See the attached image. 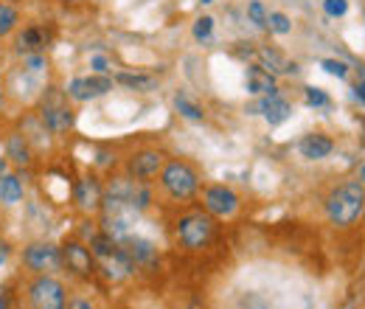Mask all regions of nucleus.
<instances>
[{"label": "nucleus", "instance_id": "obj_1", "mask_svg": "<svg viewBox=\"0 0 365 309\" xmlns=\"http://www.w3.org/2000/svg\"><path fill=\"white\" fill-rule=\"evenodd\" d=\"M365 208V186L363 180H346L326 197V217L337 228H351L363 217Z\"/></svg>", "mask_w": 365, "mask_h": 309}, {"label": "nucleus", "instance_id": "obj_2", "mask_svg": "<svg viewBox=\"0 0 365 309\" xmlns=\"http://www.w3.org/2000/svg\"><path fill=\"white\" fill-rule=\"evenodd\" d=\"M160 183L166 188V194L172 200H191L200 188V177L197 172L185 163V161H172L160 169Z\"/></svg>", "mask_w": 365, "mask_h": 309}, {"label": "nucleus", "instance_id": "obj_3", "mask_svg": "<svg viewBox=\"0 0 365 309\" xmlns=\"http://www.w3.org/2000/svg\"><path fill=\"white\" fill-rule=\"evenodd\" d=\"M178 239H180L182 248L188 250H202L208 248V242L214 239V220L211 214H185L180 222H178Z\"/></svg>", "mask_w": 365, "mask_h": 309}, {"label": "nucleus", "instance_id": "obj_4", "mask_svg": "<svg viewBox=\"0 0 365 309\" xmlns=\"http://www.w3.org/2000/svg\"><path fill=\"white\" fill-rule=\"evenodd\" d=\"M40 116H43V124L51 133H68L73 127V113L68 107V98H65L62 90L56 88L46 90L43 104H40Z\"/></svg>", "mask_w": 365, "mask_h": 309}, {"label": "nucleus", "instance_id": "obj_5", "mask_svg": "<svg viewBox=\"0 0 365 309\" xmlns=\"http://www.w3.org/2000/svg\"><path fill=\"white\" fill-rule=\"evenodd\" d=\"M104 197H110V200H115V203H121V206H127L130 211H143L146 206H149V188L143 186V180H135V177H115L113 183H110V188H107V194Z\"/></svg>", "mask_w": 365, "mask_h": 309}, {"label": "nucleus", "instance_id": "obj_6", "mask_svg": "<svg viewBox=\"0 0 365 309\" xmlns=\"http://www.w3.org/2000/svg\"><path fill=\"white\" fill-rule=\"evenodd\" d=\"M31 307L34 309H68L65 304V287L51 278V275H40L31 284Z\"/></svg>", "mask_w": 365, "mask_h": 309}, {"label": "nucleus", "instance_id": "obj_7", "mask_svg": "<svg viewBox=\"0 0 365 309\" xmlns=\"http://www.w3.org/2000/svg\"><path fill=\"white\" fill-rule=\"evenodd\" d=\"M202 203L211 217H233L239 208V194L228 186H208L202 191Z\"/></svg>", "mask_w": 365, "mask_h": 309}, {"label": "nucleus", "instance_id": "obj_8", "mask_svg": "<svg viewBox=\"0 0 365 309\" xmlns=\"http://www.w3.org/2000/svg\"><path fill=\"white\" fill-rule=\"evenodd\" d=\"M113 90V76L107 74H96V76H82V79H73L68 85V98L73 101H93L104 93Z\"/></svg>", "mask_w": 365, "mask_h": 309}, {"label": "nucleus", "instance_id": "obj_9", "mask_svg": "<svg viewBox=\"0 0 365 309\" xmlns=\"http://www.w3.org/2000/svg\"><path fill=\"white\" fill-rule=\"evenodd\" d=\"M26 265L37 273H48V270H56L62 265V250L51 242H34L29 250H26Z\"/></svg>", "mask_w": 365, "mask_h": 309}, {"label": "nucleus", "instance_id": "obj_10", "mask_svg": "<svg viewBox=\"0 0 365 309\" xmlns=\"http://www.w3.org/2000/svg\"><path fill=\"white\" fill-rule=\"evenodd\" d=\"M256 65L259 68H264L267 74H273V76H287V74H295L298 71V65L287 56V54H281L278 48L273 45H264V48H256Z\"/></svg>", "mask_w": 365, "mask_h": 309}, {"label": "nucleus", "instance_id": "obj_11", "mask_svg": "<svg viewBox=\"0 0 365 309\" xmlns=\"http://www.w3.org/2000/svg\"><path fill=\"white\" fill-rule=\"evenodd\" d=\"M62 265L76 275H93L96 270V256L82 245V242H68L62 245Z\"/></svg>", "mask_w": 365, "mask_h": 309}, {"label": "nucleus", "instance_id": "obj_12", "mask_svg": "<svg viewBox=\"0 0 365 309\" xmlns=\"http://www.w3.org/2000/svg\"><path fill=\"white\" fill-rule=\"evenodd\" d=\"M163 169V155L160 152H155V149H143V152H135L133 158H130V163H127V172L130 177H135V180H152V177L158 175Z\"/></svg>", "mask_w": 365, "mask_h": 309}, {"label": "nucleus", "instance_id": "obj_13", "mask_svg": "<svg viewBox=\"0 0 365 309\" xmlns=\"http://www.w3.org/2000/svg\"><path fill=\"white\" fill-rule=\"evenodd\" d=\"M73 200H76V206H79L82 211H96V208H101V203H104V188H101V183H98L96 177H82V180L76 183Z\"/></svg>", "mask_w": 365, "mask_h": 309}, {"label": "nucleus", "instance_id": "obj_14", "mask_svg": "<svg viewBox=\"0 0 365 309\" xmlns=\"http://www.w3.org/2000/svg\"><path fill=\"white\" fill-rule=\"evenodd\" d=\"M253 110H256V113H262V116L267 118V124H270V127L284 124V121L289 118V113H292L289 101H287V98H281L278 93H273V96H262V101H259Z\"/></svg>", "mask_w": 365, "mask_h": 309}, {"label": "nucleus", "instance_id": "obj_15", "mask_svg": "<svg viewBox=\"0 0 365 309\" xmlns=\"http://www.w3.org/2000/svg\"><path fill=\"white\" fill-rule=\"evenodd\" d=\"M48 40H51V34H48L43 26H29V29H23V31L17 34L14 48H17V54L31 56V54H43Z\"/></svg>", "mask_w": 365, "mask_h": 309}, {"label": "nucleus", "instance_id": "obj_16", "mask_svg": "<svg viewBox=\"0 0 365 309\" xmlns=\"http://www.w3.org/2000/svg\"><path fill=\"white\" fill-rule=\"evenodd\" d=\"M298 149H301V155H304L307 161H323V158H329V155H331L334 141L323 133H309V135H304V138H301Z\"/></svg>", "mask_w": 365, "mask_h": 309}, {"label": "nucleus", "instance_id": "obj_17", "mask_svg": "<svg viewBox=\"0 0 365 309\" xmlns=\"http://www.w3.org/2000/svg\"><path fill=\"white\" fill-rule=\"evenodd\" d=\"M247 90L256 93V96H273V93H278V82H275L273 74H267L264 68L250 65L247 68Z\"/></svg>", "mask_w": 365, "mask_h": 309}, {"label": "nucleus", "instance_id": "obj_18", "mask_svg": "<svg viewBox=\"0 0 365 309\" xmlns=\"http://www.w3.org/2000/svg\"><path fill=\"white\" fill-rule=\"evenodd\" d=\"M121 248L130 253V259L135 262V265H149L152 259H155V245L152 242H146V239H138V236H127L124 242H121Z\"/></svg>", "mask_w": 365, "mask_h": 309}, {"label": "nucleus", "instance_id": "obj_19", "mask_svg": "<svg viewBox=\"0 0 365 309\" xmlns=\"http://www.w3.org/2000/svg\"><path fill=\"white\" fill-rule=\"evenodd\" d=\"M6 155L11 158V163H17V166H29L31 163V146H29V138L20 133H14L9 138V143H6Z\"/></svg>", "mask_w": 365, "mask_h": 309}, {"label": "nucleus", "instance_id": "obj_20", "mask_svg": "<svg viewBox=\"0 0 365 309\" xmlns=\"http://www.w3.org/2000/svg\"><path fill=\"white\" fill-rule=\"evenodd\" d=\"M113 82H118V85H124L130 90H138V93H149V90L158 88V79L146 76V74H118Z\"/></svg>", "mask_w": 365, "mask_h": 309}, {"label": "nucleus", "instance_id": "obj_21", "mask_svg": "<svg viewBox=\"0 0 365 309\" xmlns=\"http://www.w3.org/2000/svg\"><path fill=\"white\" fill-rule=\"evenodd\" d=\"M0 200H3L6 206H14V203L23 200V183H20L14 175L0 177Z\"/></svg>", "mask_w": 365, "mask_h": 309}, {"label": "nucleus", "instance_id": "obj_22", "mask_svg": "<svg viewBox=\"0 0 365 309\" xmlns=\"http://www.w3.org/2000/svg\"><path fill=\"white\" fill-rule=\"evenodd\" d=\"M17 20H20L17 9H14L11 3H3V0H0V37H6L9 31H14Z\"/></svg>", "mask_w": 365, "mask_h": 309}, {"label": "nucleus", "instance_id": "obj_23", "mask_svg": "<svg viewBox=\"0 0 365 309\" xmlns=\"http://www.w3.org/2000/svg\"><path fill=\"white\" fill-rule=\"evenodd\" d=\"M175 107L180 110L185 118H191V121H202V118H205V113H202V110H200L194 101H188L185 96H180V93L175 96Z\"/></svg>", "mask_w": 365, "mask_h": 309}, {"label": "nucleus", "instance_id": "obj_24", "mask_svg": "<svg viewBox=\"0 0 365 309\" xmlns=\"http://www.w3.org/2000/svg\"><path fill=\"white\" fill-rule=\"evenodd\" d=\"M267 29L273 31V34H289L292 31V23H289V17L287 14H281V11H273V14H267Z\"/></svg>", "mask_w": 365, "mask_h": 309}, {"label": "nucleus", "instance_id": "obj_25", "mask_svg": "<svg viewBox=\"0 0 365 309\" xmlns=\"http://www.w3.org/2000/svg\"><path fill=\"white\" fill-rule=\"evenodd\" d=\"M247 17H250V23H253V26L267 29V9H264V3H262V0H253V3L247 6Z\"/></svg>", "mask_w": 365, "mask_h": 309}, {"label": "nucleus", "instance_id": "obj_26", "mask_svg": "<svg viewBox=\"0 0 365 309\" xmlns=\"http://www.w3.org/2000/svg\"><path fill=\"white\" fill-rule=\"evenodd\" d=\"M320 68H323L326 74L337 76V79H346V76H349V65H346V62H340V59H323V62H320Z\"/></svg>", "mask_w": 365, "mask_h": 309}, {"label": "nucleus", "instance_id": "obj_27", "mask_svg": "<svg viewBox=\"0 0 365 309\" xmlns=\"http://www.w3.org/2000/svg\"><path fill=\"white\" fill-rule=\"evenodd\" d=\"M211 31H214V17H200L197 23H194V40H208L211 37Z\"/></svg>", "mask_w": 365, "mask_h": 309}, {"label": "nucleus", "instance_id": "obj_28", "mask_svg": "<svg viewBox=\"0 0 365 309\" xmlns=\"http://www.w3.org/2000/svg\"><path fill=\"white\" fill-rule=\"evenodd\" d=\"M307 104L309 107H331V98L318 88H307Z\"/></svg>", "mask_w": 365, "mask_h": 309}, {"label": "nucleus", "instance_id": "obj_29", "mask_svg": "<svg viewBox=\"0 0 365 309\" xmlns=\"http://www.w3.org/2000/svg\"><path fill=\"white\" fill-rule=\"evenodd\" d=\"M323 11L329 17H343L349 11V0H323Z\"/></svg>", "mask_w": 365, "mask_h": 309}, {"label": "nucleus", "instance_id": "obj_30", "mask_svg": "<svg viewBox=\"0 0 365 309\" xmlns=\"http://www.w3.org/2000/svg\"><path fill=\"white\" fill-rule=\"evenodd\" d=\"M0 309H11V293L6 287H0Z\"/></svg>", "mask_w": 365, "mask_h": 309}, {"label": "nucleus", "instance_id": "obj_31", "mask_svg": "<svg viewBox=\"0 0 365 309\" xmlns=\"http://www.w3.org/2000/svg\"><path fill=\"white\" fill-rule=\"evenodd\" d=\"M93 68H96V74H107V59L104 56H93Z\"/></svg>", "mask_w": 365, "mask_h": 309}, {"label": "nucleus", "instance_id": "obj_32", "mask_svg": "<svg viewBox=\"0 0 365 309\" xmlns=\"http://www.w3.org/2000/svg\"><path fill=\"white\" fill-rule=\"evenodd\" d=\"M6 259H9V242L0 239V265H6Z\"/></svg>", "mask_w": 365, "mask_h": 309}, {"label": "nucleus", "instance_id": "obj_33", "mask_svg": "<svg viewBox=\"0 0 365 309\" xmlns=\"http://www.w3.org/2000/svg\"><path fill=\"white\" fill-rule=\"evenodd\" d=\"M354 96H357V98H360V101L365 104V82H360V85L354 88Z\"/></svg>", "mask_w": 365, "mask_h": 309}, {"label": "nucleus", "instance_id": "obj_34", "mask_svg": "<svg viewBox=\"0 0 365 309\" xmlns=\"http://www.w3.org/2000/svg\"><path fill=\"white\" fill-rule=\"evenodd\" d=\"M71 309H93V307L88 304V301H73V304H71Z\"/></svg>", "mask_w": 365, "mask_h": 309}, {"label": "nucleus", "instance_id": "obj_35", "mask_svg": "<svg viewBox=\"0 0 365 309\" xmlns=\"http://www.w3.org/2000/svg\"><path fill=\"white\" fill-rule=\"evenodd\" d=\"M360 180H363V183H365V166H363V169H360Z\"/></svg>", "mask_w": 365, "mask_h": 309}, {"label": "nucleus", "instance_id": "obj_36", "mask_svg": "<svg viewBox=\"0 0 365 309\" xmlns=\"http://www.w3.org/2000/svg\"><path fill=\"white\" fill-rule=\"evenodd\" d=\"M200 3H202V6H208V3H214V0H200Z\"/></svg>", "mask_w": 365, "mask_h": 309}, {"label": "nucleus", "instance_id": "obj_37", "mask_svg": "<svg viewBox=\"0 0 365 309\" xmlns=\"http://www.w3.org/2000/svg\"><path fill=\"white\" fill-rule=\"evenodd\" d=\"M188 309H200V304H191V307H188Z\"/></svg>", "mask_w": 365, "mask_h": 309}, {"label": "nucleus", "instance_id": "obj_38", "mask_svg": "<svg viewBox=\"0 0 365 309\" xmlns=\"http://www.w3.org/2000/svg\"><path fill=\"white\" fill-rule=\"evenodd\" d=\"M363 217H365V208H363Z\"/></svg>", "mask_w": 365, "mask_h": 309}]
</instances>
